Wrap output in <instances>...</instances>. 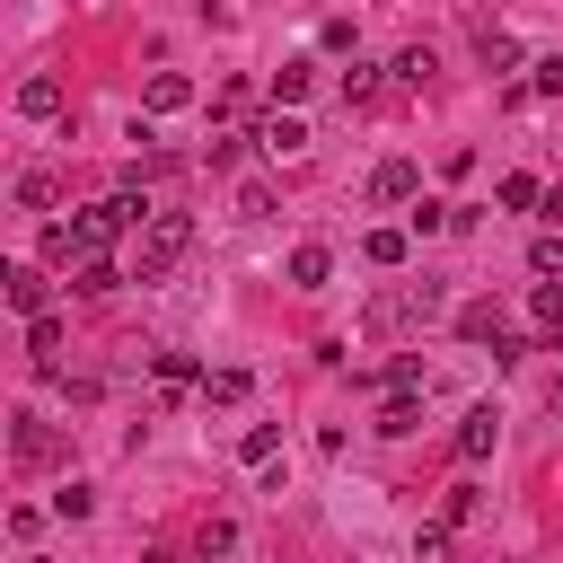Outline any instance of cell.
Wrapping results in <instances>:
<instances>
[{
	"label": "cell",
	"mask_w": 563,
	"mask_h": 563,
	"mask_svg": "<svg viewBox=\"0 0 563 563\" xmlns=\"http://www.w3.org/2000/svg\"><path fill=\"white\" fill-rule=\"evenodd\" d=\"M361 255H369L378 273H396V264H405V229H369V238H361Z\"/></svg>",
	"instance_id": "5bb4252c"
},
{
	"label": "cell",
	"mask_w": 563,
	"mask_h": 563,
	"mask_svg": "<svg viewBox=\"0 0 563 563\" xmlns=\"http://www.w3.org/2000/svg\"><path fill=\"white\" fill-rule=\"evenodd\" d=\"M44 299H53V282H44L35 264H18V273H9V308H18V317H44Z\"/></svg>",
	"instance_id": "52a82bcc"
},
{
	"label": "cell",
	"mask_w": 563,
	"mask_h": 563,
	"mask_svg": "<svg viewBox=\"0 0 563 563\" xmlns=\"http://www.w3.org/2000/svg\"><path fill=\"white\" fill-rule=\"evenodd\" d=\"M475 62H484V70H519V44H510L501 26H484V35H475Z\"/></svg>",
	"instance_id": "4fadbf2b"
},
{
	"label": "cell",
	"mask_w": 563,
	"mask_h": 563,
	"mask_svg": "<svg viewBox=\"0 0 563 563\" xmlns=\"http://www.w3.org/2000/svg\"><path fill=\"white\" fill-rule=\"evenodd\" d=\"M440 554H449V519H431V528L413 537V563H440Z\"/></svg>",
	"instance_id": "484cf974"
},
{
	"label": "cell",
	"mask_w": 563,
	"mask_h": 563,
	"mask_svg": "<svg viewBox=\"0 0 563 563\" xmlns=\"http://www.w3.org/2000/svg\"><path fill=\"white\" fill-rule=\"evenodd\" d=\"M308 79H317L308 62H282V70H273V106H299V97H308Z\"/></svg>",
	"instance_id": "9a60e30c"
},
{
	"label": "cell",
	"mask_w": 563,
	"mask_h": 563,
	"mask_svg": "<svg viewBox=\"0 0 563 563\" xmlns=\"http://www.w3.org/2000/svg\"><path fill=\"white\" fill-rule=\"evenodd\" d=\"M554 413H563V369H554Z\"/></svg>",
	"instance_id": "4dcf8cb0"
},
{
	"label": "cell",
	"mask_w": 563,
	"mask_h": 563,
	"mask_svg": "<svg viewBox=\"0 0 563 563\" xmlns=\"http://www.w3.org/2000/svg\"><path fill=\"white\" fill-rule=\"evenodd\" d=\"M369 202H387V211L405 202V211H413V202H422V167H413V158H378V167H369Z\"/></svg>",
	"instance_id": "7a4b0ae2"
},
{
	"label": "cell",
	"mask_w": 563,
	"mask_h": 563,
	"mask_svg": "<svg viewBox=\"0 0 563 563\" xmlns=\"http://www.w3.org/2000/svg\"><path fill=\"white\" fill-rule=\"evenodd\" d=\"M26 352L53 369V361H62V325H53V317H26Z\"/></svg>",
	"instance_id": "2e32d148"
},
{
	"label": "cell",
	"mask_w": 563,
	"mask_h": 563,
	"mask_svg": "<svg viewBox=\"0 0 563 563\" xmlns=\"http://www.w3.org/2000/svg\"><path fill=\"white\" fill-rule=\"evenodd\" d=\"M18 202H26V211H44V202H53V176H44V167H26V176H18Z\"/></svg>",
	"instance_id": "cb8c5ba5"
},
{
	"label": "cell",
	"mask_w": 563,
	"mask_h": 563,
	"mask_svg": "<svg viewBox=\"0 0 563 563\" xmlns=\"http://www.w3.org/2000/svg\"><path fill=\"white\" fill-rule=\"evenodd\" d=\"M18 114H62V79H53V70L18 79Z\"/></svg>",
	"instance_id": "9c48e42d"
},
{
	"label": "cell",
	"mask_w": 563,
	"mask_h": 563,
	"mask_svg": "<svg viewBox=\"0 0 563 563\" xmlns=\"http://www.w3.org/2000/svg\"><path fill=\"white\" fill-rule=\"evenodd\" d=\"M387 387H396V396H413V387H431V378H422V361H413V352H396V361H387Z\"/></svg>",
	"instance_id": "7402d4cb"
},
{
	"label": "cell",
	"mask_w": 563,
	"mask_h": 563,
	"mask_svg": "<svg viewBox=\"0 0 563 563\" xmlns=\"http://www.w3.org/2000/svg\"><path fill=\"white\" fill-rule=\"evenodd\" d=\"M290 282H299V290H325V282H334V255H325V246H290Z\"/></svg>",
	"instance_id": "30bf717a"
},
{
	"label": "cell",
	"mask_w": 563,
	"mask_h": 563,
	"mask_svg": "<svg viewBox=\"0 0 563 563\" xmlns=\"http://www.w3.org/2000/svg\"><path fill=\"white\" fill-rule=\"evenodd\" d=\"M528 308H537V325H545V334H563V282H537V299H528Z\"/></svg>",
	"instance_id": "44dd1931"
},
{
	"label": "cell",
	"mask_w": 563,
	"mask_h": 563,
	"mask_svg": "<svg viewBox=\"0 0 563 563\" xmlns=\"http://www.w3.org/2000/svg\"><path fill=\"white\" fill-rule=\"evenodd\" d=\"M141 106H150V114H185V106H194V79H185V70H158V79L141 88Z\"/></svg>",
	"instance_id": "8992f818"
},
{
	"label": "cell",
	"mask_w": 563,
	"mask_h": 563,
	"mask_svg": "<svg viewBox=\"0 0 563 563\" xmlns=\"http://www.w3.org/2000/svg\"><path fill=\"white\" fill-rule=\"evenodd\" d=\"M9 449H18V466H44V457H53V431H44L35 413H18V431H9Z\"/></svg>",
	"instance_id": "7c38bea8"
},
{
	"label": "cell",
	"mask_w": 563,
	"mask_h": 563,
	"mask_svg": "<svg viewBox=\"0 0 563 563\" xmlns=\"http://www.w3.org/2000/svg\"><path fill=\"white\" fill-rule=\"evenodd\" d=\"M141 563H176V554H167V545H150V554H141Z\"/></svg>",
	"instance_id": "f546056e"
},
{
	"label": "cell",
	"mask_w": 563,
	"mask_h": 563,
	"mask_svg": "<svg viewBox=\"0 0 563 563\" xmlns=\"http://www.w3.org/2000/svg\"><path fill=\"white\" fill-rule=\"evenodd\" d=\"M185 246H194V220H185V211H158V220L141 229V246H132V273H141V282H167V273L185 264Z\"/></svg>",
	"instance_id": "6da1fadb"
},
{
	"label": "cell",
	"mask_w": 563,
	"mask_h": 563,
	"mask_svg": "<svg viewBox=\"0 0 563 563\" xmlns=\"http://www.w3.org/2000/svg\"><path fill=\"white\" fill-rule=\"evenodd\" d=\"M369 97H378V62H352L343 70V106H369Z\"/></svg>",
	"instance_id": "e0dca14e"
},
{
	"label": "cell",
	"mask_w": 563,
	"mask_h": 563,
	"mask_svg": "<svg viewBox=\"0 0 563 563\" xmlns=\"http://www.w3.org/2000/svg\"><path fill=\"white\" fill-rule=\"evenodd\" d=\"M53 510H62V519H88V510H97V493H88V484H62V493H53Z\"/></svg>",
	"instance_id": "d4e9b609"
},
{
	"label": "cell",
	"mask_w": 563,
	"mask_h": 563,
	"mask_svg": "<svg viewBox=\"0 0 563 563\" xmlns=\"http://www.w3.org/2000/svg\"><path fill=\"white\" fill-rule=\"evenodd\" d=\"M413 422H422V405H413V396H387V413H378V431H387V440H405Z\"/></svg>",
	"instance_id": "d6986e66"
},
{
	"label": "cell",
	"mask_w": 563,
	"mask_h": 563,
	"mask_svg": "<svg viewBox=\"0 0 563 563\" xmlns=\"http://www.w3.org/2000/svg\"><path fill=\"white\" fill-rule=\"evenodd\" d=\"M493 440H501V413H493V405H466V422H457V457H466V466H484V457H493Z\"/></svg>",
	"instance_id": "5b68a950"
},
{
	"label": "cell",
	"mask_w": 563,
	"mask_h": 563,
	"mask_svg": "<svg viewBox=\"0 0 563 563\" xmlns=\"http://www.w3.org/2000/svg\"><path fill=\"white\" fill-rule=\"evenodd\" d=\"M475 510H484V493H475V484H449V510H440V519H449V528H466Z\"/></svg>",
	"instance_id": "603a6c76"
},
{
	"label": "cell",
	"mask_w": 563,
	"mask_h": 563,
	"mask_svg": "<svg viewBox=\"0 0 563 563\" xmlns=\"http://www.w3.org/2000/svg\"><path fill=\"white\" fill-rule=\"evenodd\" d=\"M457 334H466V343H493V361H510V352H519V343H510V325H501V308H493V299H475V308H457Z\"/></svg>",
	"instance_id": "277c9868"
},
{
	"label": "cell",
	"mask_w": 563,
	"mask_h": 563,
	"mask_svg": "<svg viewBox=\"0 0 563 563\" xmlns=\"http://www.w3.org/2000/svg\"><path fill=\"white\" fill-rule=\"evenodd\" d=\"M246 141H255V150H264V158H299V150H308V123H299V114H282V106H273V114H264V123H255V132H246Z\"/></svg>",
	"instance_id": "3957f363"
},
{
	"label": "cell",
	"mask_w": 563,
	"mask_h": 563,
	"mask_svg": "<svg viewBox=\"0 0 563 563\" xmlns=\"http://www.w3.org/2000/svg\"><path fill=\"white\" fill-rule=\"evenodd\" d=\"M537 88H545V97H563V53H545V62H537Z\"/></svg>",
	"instance_id": "f1b7e54d"
},
{
	"label": "cell",
	"mask_w": 563,
	"mask_h": 563,
	"mask_svg": "<svg viewBox=\"0 0 563 563\" xmlns=\"http://www.w3.org/2000/svg\"><path fill=\"white\" fill-rule=\"evenodd\" d=\"M493 194H501V211H537V202H545V194H537V176H501Z\"/></svg>",
	"instance_id": "ac0fdd59"
},
{
	"label": "cell",
	"mask_w": 563,
	"mask_h": 563,
	"mask_svg": "<svg viewBox=\"0 0 563 563\" xmlns=\"http://www.w3.org/2000/svg\"><path fill=\"white\" fill-rule=\"evenodd\" d=\"M150 369H158V413H167V396H176V387H202V369H194V352H158Z\"/></svg>",
	"instance_id": "ba28073f"
},
{
	"label": "cell",
	"mask_w": 563,
	"mask_h": 563,
	"mask_svg": "<svg viewBox=\"0 0 563 563\" xmlns=\"http://www.w3.org/2000/svg\"><path fill=\"white\" fill-rule=\"evenodd\" d=\"M246 396H255L246 369H202V405H246Z\"/></svg>",
	"instance_id": "8fae6325"
},
{
	"label": "cell",
	"mask_w": 563,
	"mask_h": 563,
	"mask_svg": "<svg viewBox=\"0 0 563 563\" xmlns=\"http://www.w3.org/2000/svg\"><path fill=\"white\" fill-rule=\"evenodd\" d=\"M528 264H537L545 282H563V238H537V246H528Z\"/></svg>",
	"instance_id": "4316f807"
},
{
	"label": "cell",
	"mask_w": 563,
	"mask_h": 563,
	"mask_svg": "<svg viewBox=\"0 0 563 563\" xmlns=\"http://www.w3.org/2000/svg\"><path fill=\"white\" fill-rule=\"evenodd\" d=\"M273 449H282V431H273V422H255V431L238 440V457H246V466H273Z\"/></svg>",
	"instance_id": "ffe728a7"
},
{
	"label": "cell",
	"mask_w": 563,
	"mask_h": 563,
	"mask_svg": "<svg viewBox=\"0 0 563 563\" xmlns=\"http://www.w3.org/2000/svg\"><path fill=\"white\" fill-rule=\"evenodd\" d=\"M396 79H405V88H422V79H431V53H422V44H413V53H396Z\"/></svg>",
	"instance_id": "83f0119b"
}]
</instances>
